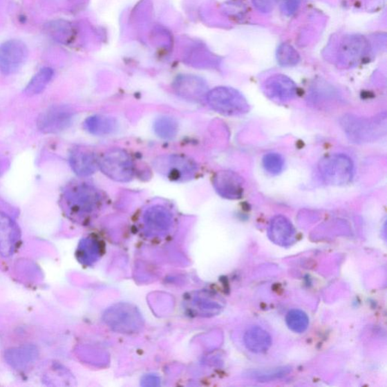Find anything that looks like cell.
<instances>
[{
    "label": "cell",
    "instance_id": "7402d4cb",
    "mask_svg": "<svg viewBox=\"0 0 387 387\" xmlns=\"http://www.w3.org/2000/svg\"><path fill=\"white\" fill-rule=\"evenodd\" d=\"M277 59L281 66L292 67L296 66L299 62L300 56L292 46L288 44H283L279 48Z\"/></svg>",
    "mask_w": 387,
    "mask_h": 387
},
{
    "label": "cell",
    "instance_id": "8fae6325",
    "mask_svg": "<svg viewBox=\"0 0 387 387\" xmlns=\"http://www.w3.org/2000/svg\"><path fill=\"white\" fill-rule=\"evenodd\" d=\"M268 235L274 244L281 247H289L294 243L296 238V229L287 218L278 215L270 222Z\"/></svg>",
    "mask_w": 387,
    "mask_h": 387
},
{
    "label": "cell",
    "instance_id": "6da1fadb",
    "mask_svg": "<svg viewBox=\"0 0 387 387\" xmlns=\"http://www.w3.org/2000/svg\"><path fill=\"white\" fill-rule=\"evenodd\" d=\"M62 204L72 216L91 214L98 208L102 197L100 191L86 183H75L68 187L62 195Z\"/></svg>",
    "mask_w": 387,
    "mask_h": 387
},
{
    "label": "cell",
    "instance_id": "7c38bea8",
    "mask_svg": "<svg viewBox=\"0 0 387 387\" xmlns=\"http://www.w3.org/2000/svg\"><path fill=\"white\" fill-rule=\"evenodd\" d=\"M19 238L17 225L9 216L0 213V254L10 256Z\"/></svg>",
    "mask_w": 387,
    "mask_h": 387
},
{
    "label": "cell",
    "instance_id": "cb8c5ba5",
    "mask_svg": "<svg viewBox=\"0 0 387 387\" xmlns=\"http://www.w3.org/2000/svg\"><path fill=\"white\" fill-rule=\"evenodd\" d=\"M279 0H253L256 9L262 12H270L276 6Z\"/></svg>",
    "mask_w": 387,
    "mask_h": 387
},
{
    "label": "cell",
    "instance_id": "4fadbf2b",
    "mask_svg": "<svg viewBox=\"0 0 387 387\" xmlns=\"http://www.w3.org/2000/svg\"><path fill=\"white\" fill-rule=\"evenodd\" d=\"M69 162L73 171L80 177L93 175L98 167V160H96L92 153L82 148L70 151Z\"/></svg>",
    "mask_w": 387,
    "mask_h": 387
},
{
    "label": "cell",
    "instance_id": "2e32d148",
    "mask_svg": "<svg viewBox=\"0 0 387 387\" xmlns=\"http://www.w3.org/2000/svg\"><path fill=\"white\" fill-rule=\"evenodd\" d=\"M144 220L150 228L163 230L167 229L171 225V215L162 206H153L145 212Z\"/></svg>",
    "mask_w": 387,
    "mask_h": 387
},
{
    "label": "cell",
    "instance_id": "603a6c76",
    "mask_svg": "<svg viewBox=\"0 0 387 387\" xmlns=\"http://www.w3.org/2000/svg\"><path fill=\"white\" fill-rule=\"evenodd\" d=\"M263 166L266 172L272 175H279L283 171L285 160L277 153H269L263 157Z\"/></svg>",
    "mask_w": 387,
    "mask_h": 387
},
{
    "label": "cell",
    "instance_id": "e0dca14e",
    "mask_svg": "<svg viewBox=\"0 0 387 387\" xmlns=\"http://www.w3.org/2000/svg\"><path fill=\"white\" fill-rule=\"evenodd\" d=\"M184 99L198 100L206 92L205 85L198 79L181 80L175 87Z\"/></svg>",
    "mask_w": 387,
    "mask_h": 387
},
{
    "label": "cell",
    "instance_id": "d6986e66",
    "mask_svg": "<svg viewBox=\"0 0 387 387\" xmlns=\"http://www.w3.org/2000/svg\"><path fill=\"white\" fill-rule=\"evenodd\" d=\"M292 368L283 366L272 369L251 370L247 373L249 377L259 382H270L280 380L292 372Z\"/></svg>",
    "mask_w": 387,
    "mask_h": 387
},
{
    "label": "cell",
    "instance_id": "5bb4252c",
    "mask_svg": "<svg viewBox=\"0 0 387 387\" xmlns=\"http://www.w3.org/2000/svg\"><path fill=\"white\" fill-rule=\"evenodd\" d=\"M244 341L247 349L254 353L267 352L272 345L271 335L259 326L248 329L245 334Z\"/></svg>",
    "mask_w": 387,
    "mask_h": 387
},
{
    "label": "cell",
    "instance_id": "ffe728a7",
    "mask_svg": "<svg viewBox=\"0 0 387 387\" xmlns=\"http://www.w3.org/2000/svg\"><path fill=\"white\" fill-rule=\"evenodd\" d=\"M154 130L160 138L172 140L178 133L179 124L173 117H160L155 120Z\"/></svg>",
    "mask_w": 387,
    "mask_h": 387
},
{
    "label": "cell",
    "instance_id": "9c48e42d",
    "mask_svg": "<svg viewBox=\"0 0 387 387\" xmlns=\"http://www.w3.org/2000/svg\"><path fill=\"white\" fill-rule=\"evenodd\" d=\"M263 91L267 98L277 103H286L297 95V86L293 80L285 75H274L265 80Z\"/></svg>",
    "mask_w": 387,
    "mask_h": 387
},
{
    "label": "cell",
    "instance_id": "7a4b0ae2",
    "mask_svg": "<svg viewBox=\"0 0 387 387\" xmlns=\"http://www.w3.org/2000/svg\"><path fill=\"white\" fill-rule=\"evenodd\" d=\"M206 99L212 109L225 116H240L249 111L245 97L233 88H215L207 93Z\"/></svg>",
    "mask_w": 387,
    "mask_h": 387
},
{
    "label": "cell",
    "instance_id": "8992f818",
    "mask_svg": "<svg viewBox=\"0 0 387 387\" xmlns=\"http://www.w3.org/2000/svg\"><path fill=\"white\" fill-rule=\"evenodd\" d=\"M101 171L112 180L127 182L134 176V164L130 155L123 149L108 151L98 160Z\"/></svg>",
    "mask_w": 387,
    "mask_h": 387
},
{
    "label": "cell",
    "instance_id": "5b68a950",
    "mask_svg": "<svg viewBox=\"0 0 387 387\" xmlns=\"http://www.w3.org/2000/svg\"><path fill=\"white\" fill-rule=\"evenodd\" d=\"M319 171L325 183L335 187L349 184L354 175V165L350 157L334 154L320 160Z\"/></svg>",
    "mask_w": 387,
    "mask_h": 387
},
{
    "label": "cell",
    "instance_id": "277c9868",
    "mask_svg": "<svg viewBox=\"0 0 387 387\" xmlns=\"http://www.w3.org/2000/svg\"><path fill=\"white\" fill-rule=\"evenodd\" d=\"M341 124L349 138L356 142L375 140L386 131V117L363 118L344 116Z\"/></svg>",
    "mask_w": 387,
    "mask_h": 387
},
{
    "label": "cell",
    "instance_id": "52a82bcc",
    "mask_svg": "<svg viewBox=\"0 0 387 387\" xmlns=\"http://www.w3.org/2000/svg\"><path fill=\"white\" fill-rule=\"evenodd\" d=\"M26 44L17 39L9 40L0 45V71L12 75L18 71L28 59Z\"/></svg>",
    "mask_w": 387,
    "mask_h": 387
},
{
    "label": "cell",
    "instance_id": "30bf717a",
    "mask_svg": "<svg viewBox=\"0 0 387 387\" xmlns=\"http://www.w3.org/2000/svg\"><path fill=\"white\" fill-rule=\"evenodd\" d=\"M213 185L219 195L229 200H238L243 196L244 180L235 172L222 171L215 174Z\"/></svg>",
    "mask_w": 387,
    "mask_h": 387
},
{
    "label": "cell",
    "instance_id": "ba28073f",
    "mask_svg": "<svg viewBox=\"0 0 387 387\" xmlns=\"http://www.w3.org/2000/svg\"><path fill=\"white\" fill-rule=\"evenodd\" d=\"M74 115V111L68 106H53L39 115L37 126L44 133H59L70 125Z\"/></svg>",
    "mask_w": 387,
    "mask_h": 387
},
{
    "label": "cell",
    "instance_id": "ac0fdd59",
    "mask_svg": "<svg viewBox=\"0 0 387 387\" xmlns=\"http://www.w3.org/2000/svg\"><path fill=\"white\" fill-rule=\"evenodd\" d=\"M53 74V70L50 68H44L40 70L30 79L24 93L27 95L33 96L43 92L48 83L51 82Z\"/></svg>",
    "mask_w": 387,
    "mask_h": 387
},
{
    "label": "cell",
    "instance_id": "9a60e30c",
    "mask_svg": "<svg viewBox=\"0 0 387 387\" xmlns=\"http://www.w3.org/2000/svg\"><path fill=\"white\" fill-rule=\"evenodd\" d=\"M117 121L104 115H93L85 120L84 126L88 132L95 135H107L117 131Z\"/></svg>",
    "mask_w": 387,
    "mask_h": 387
},
{
    "label": "cell",
    "instance_id": "44dd1931",
    "mask_svg": "<svg viewBox=\"0 0 387 387\" xmlns=\"http://www.w3.org/2000/svg\"><path fill=\"white\" fill-rule=\"evenodd\" d=\"M286 323L289 329L297 334H302L308 330L310 319L305 312L301 310H290L286 317Z\"/></svg>",
    "mask_w": 387,
    "mask_h": 387
},
{
    "label": "cell",
    "instance_id": "3957f363",
    "mask_svg": "<svg viewBox=\"0 0 387 387\" xmlns=\"http://www.w3.org/2000/svg\"><path fill=\"white\" fill-rule=\"evenodd\" d=\"M153 166L159 174L173 182L189 181L198 171L196 161L183 155L160 156L154 160Z\"/></svg>",
    "mask_w": 387,
    "mask_h": 387
}]
</instances>
